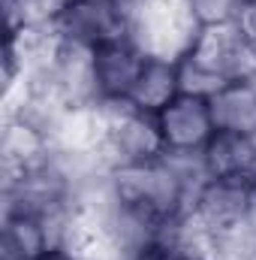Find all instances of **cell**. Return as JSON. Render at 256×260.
Segmentation results:
<instances>
[{"mask_svg":"<svg viewBox=\"0 0 256 260\" xmlns=\"http://www.w3.org/2000/svg\"><path fill=\"white\" fill-rule=\"evenodd\" d=\"M181 94L211 97L226 82L256 76V49L253 40L241 24L196 30L193 43L178 55Z\"/></svg>","mask_w":256,"mask_h":260,"instance_id":"cell-1","label":"cell"},{"mask_svg":"<svg viewBox=\"0 0 256 260\" xmlns=\"http://www.w3.org/2000/svg\"><path fill=\"white\" fill-rule=\"evenodd\" d=\"M97 148L109 170L145 167L166 157V142L157 124V115L133 109L130 103L121 106H100V136Z\"/></svg>","mask_w":256,"mask_h":260,"instance_id":"cell-2","label":"cell"},{"mask_svg":"<svg viewBox=\"0 0 256 260\" xmlns=\"http://www.w3.org/2000/svg\"><path fill=\"white\" fill-rule=\"evenodd\" d=\"M49 30L61 43L97 52L136 37V6L130 0H64Z\"/></svg>","mask_w":256,"mask_h":260,"instance_id":"cell-3","label":"cell"},{"mask_svg":"<svg viewBox=\"0 0 256 260\" xmlns=\"http://www.w3.org/2000/svg\"><path fill=\"white\" fill-rule=\"evenodd\" d=\"M256 197L253 179H235V176H208L196 194L190 197V215L199 230L208 236V245L229 233L250 209Z\"/></svg>","mask_w":256,"mask_h":260,"instance_id":"cell-4","label":"cell"},{"mask_svg":"<svg viewBox=\"0 0 256 260\" xmlns=\"http://www.w3.org/2000/svg\"><path fill=\"white\" fill-rule=\"evenodd\" d=\"M157 124L166 142V154L175 157H199L217 133L208 97L196 94H178L163 112H157Z\"/></svg>","mask_w":256,"mask_h":260,"instance_id":"cell-5","label":"cell"},{"mask_svg":"<svg viewBox=\"0 0 256 260\" xmlns=\"http://www.w3.org/2000/svg\"><path fill=\"white\" fill-rule=\"evenodd\" d=\"M145 61H148V49L136 37L97 49L94 52V76H97L100 106L130 103V94L136 88V79H139Z\"/></svg>","mask_w":256,"mask_h":260,"instance_id":"cell-6","label":"cell"},{"mask_svg":"<svg viewBox=\"0 0 256 260\" xmlns=\"http://www.w3.org/2000/svg\"><path fill=\"white\" fill-rule=\"evenodd\" d=\"M214 127L220 133L256 136V76H241L226 82L208 97Z\"/></svg>","mask_w":256,"mask_h":260,"instance_id":"cell-7","label":"cell"},{"mask_svg":"<svg viewBox=\"0 0 256 260\" xmlns=\"http://www.w3.org/2000/svg\"><path fill=\"white\" fill-rule=\"evenodd\" d=\"M178 94H181L178 58L151 55V52H148V61H145L139 79H136V88H133V94H130V106H133V109H142V112H148V115H157V112H163Z\"/></svg>","mask_w":256,"mask_h":260,"instance_id":"cell-8","label":"cell"},{"mask_svg":"<svg viewBox=\"0 0 256 260\" xmlns=\"http://www.w3.org/2000/svg\"><path fill=\"white\" fill-rule=\"evenodd\" d=\"M52 151V139L27 121L18 112L3 115V130H0V160H3V176L18 173L36 160H42Z\"/></svg>","mask_w":256,"mask_h":260,"instance_id":"cell-9","label":"cell"},{"mask_svg":"<svg viewBox=\"0 0 256 260\" xmlns=\"http://www.w3.org/2000/svg\"><path fill=\"white\" fill-rule=\"evenodd\" d=\"M175 3L196 30L232 27V24H241L247 15L244 0H175Z\"/></svg>","mask_w":256,"mask_h":260,"instance_id":"cell-10","label":"cell"},{"mask_svg":"<svg viewBox=\"0 0 256 260\" xmlns=\"http://www.w3.org/2000/svg\"><path fill=\"white\" fill-rule=\"evenodd\" d=\"M130 260H214V257L205 254V251H178V248H169L163 242H154Z\"/></svg>","mask_w":256,"mask_h":260,"instance_id":"cell-11","label":"cell"},{"mask_svg":"<svg viewBox=\"0 0 256 260\" xmlns=\"http://www.w3.org/2000/svg\"><path fill=\"white\" fill-rule=\"evenodd\" d=\"M58 260H121L118 254H112L109 248H103L100 242L94 245V248H88V251H78V254H64V257Z\"/></svg>","mask_w":256,"mask_h":260,"instance_id":"cell-12","label":"cell"},{"mask_svg":"<svg viewBox=\"0 0 256 260\" xmlns=\"http://www.w3.org/2000/svg\"><path fill=\"white\" fill-rule=\"evenodd\" d=\"M136 9H151V6H163V3H172V0H130Z\"/></svg>","mask_w":256,"mask_h":260,"instance_id":"cell-13","label":"cell"},{"mask_svg":"<svg viewBox=\"0 0 256 260\" xmlns=\"http://www.w3.org/2000/svg\"><path fill=\"white\" fill-rule=\"evenodd\" d=\"M244 6H247V15L244 18H256V0H244Z\"/></svg>","mask_w":256,"mask_h":260,"instance_id":"cell-14","label":"cell"}]
</instances>
